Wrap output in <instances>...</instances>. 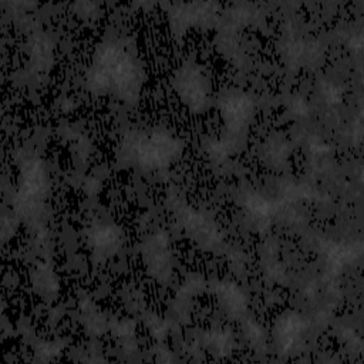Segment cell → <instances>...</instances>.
I'll use <instances>...</instances> for the list:
<instances>
[{
	"label": "cell",
	"mask_w": 364,
	"mask_h": 364,
	"mask_svg": "<svg viewBox=\"0 0 364 364\" xmlns=\"http://www.w3.org/2000/svg\"><path fill=\"white\" fill-rule=\"evenodd\" d=\"M84 82L91 94L111 95L135 105L145 82V70L131 44L111 37L97 46Z\"/></svg>",
	"instance_id": "1"
},
{
	"label": "cell",
	"mask_w": 364,
	"mask_h": 364,
	"mask_svg": "<svg viewBox=\"0 0 364 364\" xmlns=\"http://www.w3.org/2000/svg\"><path fill=\"white\" fill-rule=\"evenodd\" d=\"M183 152V142L161 127L139 128L125 132L119 145L121 161L138 171H164Z\"/></svg>",
	"instance_id": "2"
},
{
	"label": "cell",
	"mask_w": 364,
	"mask_h": 364,
	"mask_svg": "<svg viewBox=\"0 0 364 364\" xmlns=\"http://www.w3.org/2000/svg\"><path fill=\"white\" fill-rule=\"evenodd\" d=\"M20 179L16 195V209L21 216L34 219L48 192V173L43 159L36 152H24L20 159Z\"/></svg>",
	"instance_id": "3"
},
{
	"label": "cell",
	"mask_w": 364,
	"mask_h": 364,
	"mask_svg": "<svg viewBox=\"0 0 364 364\" xmlns=\"http://www.w3.org/2000/svg\"><path fill=\"white\" fill-rule=\"evenodd\" d=\"M172 85L191 112L200 114L208 109L210 101V84L206 74L196 63H183L173 73Z\"/></svg>",
	"instance_id": "4"
},
{
	"label": "cell",
	"mask_w": 364,
	"mask_h": 364,
	"mask_svg": "<svg viewBox=\"0 0 364 364\" xmlns=\"http://www.w3.org/2000/svg\"><path fill=\"white\" fill-rule=\"evenodd\" d=\"M219 109L226 131L223 138L236 146L253 119L255 102L247 92L232 90L222 95Z\"/></svg>",
	"instance_id": "5"
},
{
	"label": "cell",
	"mask_w": 364,
	"mask_h": 364,
	"mask_svg": "<svg viewBox=\"0 0 364 364\" xmlns=\"http://www.w3.org/2000/svg\"><path fill=\"white\" fill-rule=\"evenodd\" d=\"M172 209L183 229L202 246L218 247L222 242L220 232L213 220L203 212L189 206L182 199L172 202Z\"/></svg>",
	"instance_id": "6"
},
{
	"label": "cell",
	"mask_w": 364,
	"mask_h": 364,
	"mask_svg": "<svg viewBox=\"0 0 364 364\" xmlns=\"http://www.w3.org/2000/svg\"><path fill=\"white\" fill-rule=\"evenodd\" d=\"M142 259L149 274L159 283H166L172 276V252L169 236L164 230L149 235L142 245Z\"/></svg>",
	"instance_id": "7"
},
{
	"label": "cell",
	"mask_w": 364,
	"mask_h": 364,
	"mask_svg": "<svg viewBox=\"0 0 364 364\" xmlns=\"http://www.w3.org/2000/svg\"><path fill=\"white\" fill-rule=\"evenodd\" d=\"M87 242L95 262H105L121 249L122 232L114 223L98 220L88 228Z\"/></svg>",
	"instance_id": "8"
},
{
	"label": "cell",
	"mask_w": 364,
	"mask_h": 364,
	"mask_svg": "<svg viewBox=\"0 0 364 364\" xmlns=\"http://www.w3.org/2000/svg\"><path fill=\"white\" fill-rule=\"evenodd\" d=\"M306 333V321L296 311L282 314L273 328V337L280 354H293L299 350Z\"/></svg>",
	"instance_id": "9"
},
{
	"label": "cell",
	"mask_w": 364,
	"mask_h": 364,
	"mask_svg": "<svg viewBox=\"0 0 364 364\" xmlns=\"http://www.w3.org/2000/svg\"><path fill=\"white\" fill-rule=\"evenodd\" d=\"M216 10H218V4H215V3H179V4H175L169 10L172 30L176 36H181L192 26L208 23Z\"/></svg>",
	"instance_id": "10"
},
{
	"label": "cell",
	"mask_w": 364,
	"mask_h": 364,
	"mask_svg": "<svg viewBox=\"0 0 364 364\" xmlns=\"http://www.w3.org/2000/svg\"><path fill=\"white\" fill-rule=\"evenodd\" d=\"M282 55L290 67H306L317 63L321 55V47L317 41L306 37H290L282 43Z\"/></svg>",
	"instance_id": "11"
},
{
	"label": "cell",
	"mask_w": 364,
	"mask_h": 364,
	"mask_svg": "<svg viewBox=\"0 0 364 364\" xmlns=\"http://www.w3.org/2000/svg\"><path fill=\"white\" fill-rule=\"evenodd\" d=\"M242 208L245 215L250 219V223L260 229L269 226L276 216V206L273 200L253 189L243 193Z\"/></svg>",
	"instance_id": "12"
},
{
	"label": "cell",
	"mask_w": 364,
	"mask_h": 364,
	"mask_svg": "<svg viewBox=\"0 0 364 364\" xmlns=\"http://www.w3.org/2000/svg\"><path fill=\"white\" fill-rule=\"evenodd\" d=\"M216 299L222 310L232 318H240L247 309L243 290L233 282H218L215 284Z\"/></svg>",
	"instance_id": "13"
},
{
	"label": "cell",
	"mask_w": 364,
	"mask_h": 364,
	"mask_svg": "<svg viewBox=\"0 0 364 364\" xmlns=\"http://www.w3.org/2000/svg\"><path fill=\"white\" fill-rule=\"evenodd\" d=\"M363 243L357 242H331L326 247V263L331 270H343L351 262L361 256Z\"/></svg>",
	"instance_id": "14"
},
{
	"label": "cell",
	"mask_w": 364,
	"mask_h": 364,
	"mask_svg": "<svg viewBox=\"0 0 364 364\" xmlns=\"http://www.w3.org/2000/svg\"><path fill=\"white\" fill-rule=\"evenodd\" d=\"M28 48L33 70L40 73L47 71L53 63V44L47 34L43 31L33 33L28 41Z\"/></svg>",
	"instance_id": "15"
},
{
	"label": "cell",
	"mask_w": 364,
	"mask_h": 364,
	"mask_svg": "<svg viewBox=\"0 0 364 364\" xmlns=\"http://www.w3.org/2000/svg\"><path fill=\"white\" fill-rule=\"evenodd\" d=\"M203 344L213 355L225 357L232 353L233 336L228 328H210L203 334Z\"/></svg>",
	"instance_id": "16"
},
{
	"label": "cell",
	"mask_w": 364,
	"mask_h": 364,
	"mask_svg": "<svg viewBox=\"0 0 364 364\" xmlns=\"http://www.w3.org/2000/svg\"><path fill=\"white\" fill-rule=\"evenodd\" d=\"M263 158L270 166H282L289 158V146L280 138H272L263 145Z\"/></svg>",
	"instance_id": "17"
},
{
	"label": "cell",
	"mask_w": 364,
	"mask_h": 364,
	"mask_svg": "<svg viewBox=\"0 0 364 364\" xmlns=\"http://www.w3.org/2000/svg\"><path fill=\"white\" fill-rule=\"evenodd\" d=\"M81 314H82V318H84V324H85L87 330L91 334L98 336V334L105 331L107 323L90 300L81 301Z\"/></svg>",
	"instance_id": "18"
},
{
	"label": "cell",
	"mask_w": 364,
	"mask_h": 364,
	"mask_svg": "<svg viewBox=\"0 0 364 364\" xmlns=\"http://www.w3.org/2000/svg\"><path fill=\"white\" fill-rule=\"evenodd\" d=\"M134 330H135L134 323L128 321V320L118 321V323H115V326H112V333H115L117 338L124 346V348L135 347V337H134L135 331Z\"/></svg>",
	"instance_id": "19"
},
{
	"label": "cell",
	"mask_w": 364,
	"mask_h": 364,
	"mask_svg": "<svg viewBox=\"0 0 364 364\" xmlns=\"http://www.w3.org/2000/svg\"><path fill=\"white\" fill-rule=\"evenodd\" d=\"M243 331H245V337L246 340L252 344L253 348H257V350H262L266 347V337H264V331L263 328L252 321V320H247L243 326Z\"/></svg>",
	"instance_id": "20"
},
{
	"label": "cell",
	"mask_w": 364,
	"mask_h": 364,
	"mask_svg": "<svg viewBox=\"0 0 364 364\" xmlns=\"http://www.w3.org/2000/svg\"><path fill=\"white\" fill-rule=\"evenodd\" d=\"M321 97L327 104H338L340 100H343V88H340L338 84L334 81H324L320 87Z\"/></svg>",
	"instance_id": "21"
},
{
	"label": "cell",
	"mask_w": 364,
	"mask_h": 364,
	"mask_svg": "<svg viewBox=\"0 0 364 364\" xmlns=\"http://www.w3.org/2000/svg\"><path fill=\"white\" fill-rule=\"evenodd\" d=\"M61 347L54 343H41L37 348V354L41 357V360H51L54 355L60 353Z\"/></svg>",
	"instance_id": "22"
},
{
	"label": "cell",
	"mask_w": 364,
	"mask_h": 364,
	"mask_svg": "<svg viewBox=\"0 0 364 364\" xmlns=\"http://www.w3.org/2000/svg\"><path fill=\"white\" fill-rule=\"evenodd\" d=\"M75 7L80 10L78 13H81V16H85L88 18L95 17V14L98 13L97 3H90V1H87V3H77Z\"/></svg>",
	"instance_id": "23"
}]
</instances>
